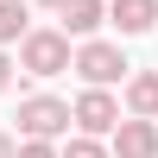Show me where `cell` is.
Here are the masks:
<instances>
[{"mask_svg":"<svg viewBox=\"0 0 158 158\" xmlns=\"http://www.w3.org/2000/svg\"><path fill=\"white\" fill-rule=\"evenodd\" d=\"M19 70L25 76H63V70H76V51H70L63 32L38 25V32H25V44H19Z\"/></svg>","mask_w":158,"mask_h":158,"instance_id":"1","label":"cell"},{"mask_svg":"<svg viewBox=\"0 0 158 158\" xmlns=\"http://www.w3.org/2000/svg\"><path fill=\"white\" fill-rule=\"evenodd\" d=\"M127 51L120 44H108V38H89L82 51H76V76H82L89 89H114V82H127Z\"/></svg>","mask_w":158,"mask_h":158,"instance_id":"2","label":"cell"},{"mask_svg":"<svg viewBox=\"0 0 158 158\" xmlns=\"http://www.w3.org/2000/svg\"><path fill=\"white\" fill-rule=\"evenodd\" d=\"M70 114H76V133L82 139H114V127H120V101L108 89H82L70 101Z\"/></svg>","mask_w":158,"mask_h":158,"instance_id":"3","label":"cell"},{"mask_svg":"<svg viewBox=\"0 0 158 158\" xmlns=\"http://www.w3.org/2000/svg\"><path fill=\"white\" fill-rule=\"evenodd\" d=\"M70 101H57V95H25L19 101V133L25 139H57V133H70Z\"/></svg>","mask_w":158,"mask_h":158,"instance_id":"4","label":"cell"},{"mask_svg":"<svg viewBox=\"0 0 158 158\" xmlns=\"http://www.w3.org/2000/svg\"><path fill=\"white\" fill-rule=\"evenodd\" d=\"M108 152L114 158H158V120H120Z\"/></svg>","mask_w":158,"mask_h":158,"instance_id":"5","label":"cell"},{"mask_svg":"<svg viewBox=\"0 0 158 158\" xmlns=\"http://www.w3.org/2000/svg\"><path fill=\"white\" fill-rule=\"evenodd\" d=\"M108 25L120 38H146L158 25V0H108Z\"/></svg>","mask_w":158,"mask_h":158,"instance_id":"6","label":"cell"},{"mask_svg":"<svg viewBox=\"0 0 158 158\" xmlns=\"http://www.w3.org/2000/svg\"><path fill=\"white\" fill-rule=\"evenodd\" d=\"M101 25H108V0H70V6H63V38H95Z\"/></svg>","mask_w":158,"mask_h":158,"instance_id":"7","label":"cell"},{"mask_svg":"<svg viewBox=\"0 0 158 158\" xmlns=\"http://www.w3.org/2000/svg\"><path fill=\"white\" fill-rule=\"evenodd\" d=\"M127 114L133 120H158V70L127 76Z\"/></svg>","mask_w":158,"mask_h":158,"instance_id":"8","label":"cell"},{"mask_svg":"<svg viewBox=\"0 0 158 158\" xmlns=\"http://www.w3.org/2000/svg\"><path fill=\"white\" fill-rule=\"evenodd\" d=\"M25 32H32V6L25 0H0V51L25 44Z\"/></svg>","mask_w":158,"mask_h":158,"instance_id":"9","label":"cell"},{"mask_svg":"<svg viewBox=\"0 0 158 158\" xmlns=\"http://www.w3.org/2000/svg\"><path fill=\"white\" fill-rule=\"evenodd\" d=\"M63 158H114V152L101 146V139H82V133H76L70 146H63Z\"/></svg>","mask_w":158,"mask_h":158,"instance_id":"10","label":"cell"},{"mask_svg":"<svg viewBox=\"0 0 158 158\" xmlns=\"http://www.w3.org/2000/svg\"><path fill=\"white\" fill-rule=\"evenodd\" d=\"M19 158H63L51 139H19Z\"/></svg>","mask_w":158,"mask_h":158,"instance_id":"11","label":"cell"},{"mask_svg":"<svg viewBox=\"0 0 158 158\" xmlns=\"http://www.w3.org/2000/svg\"><path fill=\"white\" fill-rule=\"evenodd\" d=\"M0 158H19V139L13 133H0Z\"/></svg>","mask_w":158,"mask_h":158,"instance_id":"12","label":"cell"},{"mask_svg":"<svg viewBox=\"0 0 158 158\" xmlns=\"http://www.w3.org/2000/svg\"><path fill=\"white\" fill-rule=\"evenodd\" d=\"M6 82H13V57L0 51V89H6Z\"/></svg>","mask_w":158,"mask_h":158,"instance_id":"13","label":"cell"},{"mask_svg":"<svg viewBox=\"0 0 158 158\" xmlns=\"http://www.w3.org/2000/svg\"><path fill=\"white\" fill-rule=\"evenodd\" d=\"M38 6H57V13H63V6H70V0H38Z\"/></svg>","mask_w":158,"mask_h":158,"instance_id":"14","label":"cell"}]
</instances>
